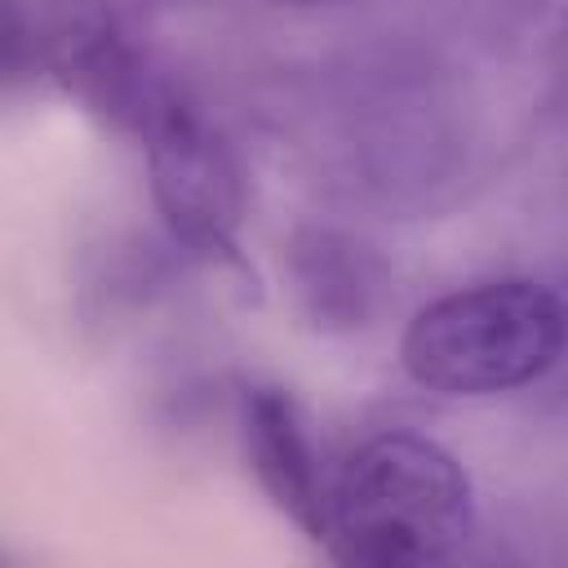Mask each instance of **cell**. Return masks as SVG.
Segmentation results:
<instances>
[{"mask_svg":"<svg viewBox=\"0 0 568 568\" xmlns=\"http://www.w3.org/2000/svg\"><path fill=\"white\" fill-rule=\"evenodd\" d=\"M146 186L160 222L191 253L248 271L240 253L244 222V173L226 142V133L204 115V106L186 93L182 80L146 115L142 133Z\"/></svg>","mask_w":568,"mask_h":568,"instance_id":"obj_3","label":"cell"},{"mask_svg":"<svg viewBox=\"0 0 568 568\" xmlns=\"http://www.w3.org/2000/svg\"><path fill=\"white\" fill-rule=\"evenodd\" d=\"M275 4H293V9H333V4H355V0H275Z\"/></svg>","mask_w":568,"mask_h":568,"instance_id":"obj_8","label":"cell"},{"mask_svg":"<svg viewBox=\"0 0 568 568\" xmlns=\"http://www.w3.org/2000/svg\"><path fill=\"white\" fill-rule=\"evenodd\" d=\"M475 532L466 466L430 435L382 430L364 439L324 497V550L355 568H426L453 559Z\"/></svg>","mask_w":568,"mask_h":568,"instance_id":"obj_1","label":"cell"},{"mask_svg":"<svg viewBox=\"0 0 568 568\" xmlns=\"http://www.w3.org/2000/svg\"><path fill=\"white\" fill-rule=\"evenodd\" d=\"M36 80H44L36 9H22L18 0H0V98H13Z\"/></svg>","mask_w":568,"mask_h":568,"instance_id":"obj_7","label":"cell"},{"mask_svg":"<svg viewBox=\"0 0 568 568\" xmlns=\"http://www.w3.org/2000/svg\"><path fill=\"white\" fill-rule=\"evenodd\" d=\"M240 439L266 501L320 546L328 484L320 475V457L293 390L275 382H248L240 390Z\"/></svg>","mask_w":568,"mask_h":568,"instance_id":"obj_6","label":"cell"},{"mask_svg":"<svg viewBox=\"0 0 568 568\" xmlns=\"http://www.w3.org/2000/svg\"><path fill=\"white\" fill-rule=\"evenodd\" d=\"M284 280L302 320L320 333H364L390 302L386 257L342 226H297L284 244Z\"/></svg>","mask_w":568,"mask_h":568,"instance_id":"obj_5","label":"cell"},{"mask_svg":"<svg viewBox=\"0 0 568 568\" xmlns=\"http://www.w3.org/2000/svg\"><path fill=\"white\" fill-rule=\"evenodd\" d=\"M564 351V302L528 275L479 280L426 302L399 337L404 373L448 399L519 390L555 368Z\"/></svg>","mask_w":568,"mask_h":568,"instance_id":"obj_2","label":"cell"},{"mask_svg":"<svg viewBox=\"0 0 568 568\" xmlns=\"http://www.w3.org/2000/svg\"><path fill=\"white\" fill-rule=\"evenodd\" d=\"M44 80L120 133H142L173 75L115 0H40L36 9Z\"/></svg>","mask_w":568,"mask_h":568,"instance_id":"obj_4","label":"cell"},{"mask_svg":"<svg viewBox=\"0 0 568 568\" xmlns=\"http://www.w3.org/2000/svg\"><path fill=\"white\" fill-rule=\"evenodd\" d=\"M0 564H9V550H0Z\"/></svg>","mask_w":568,"mask_h":568,"instance_id":"obj_9","label":"cell"}]
</instances>
